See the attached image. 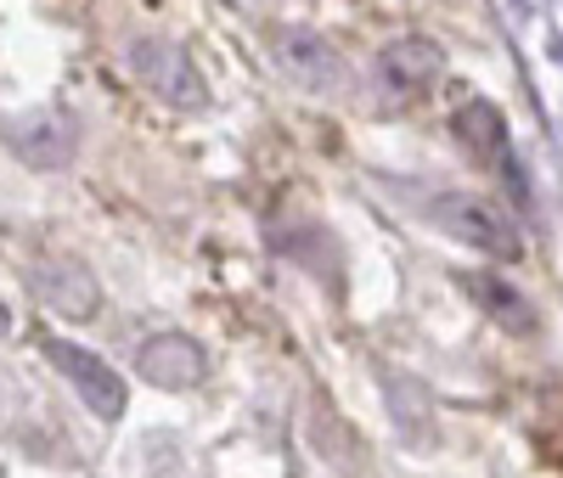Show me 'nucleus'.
Here are the masks:
<instances>
[{
    "label": "nucleus",
    "mask_w": 563,
    "mask_h": 478,
    "mask_svg": "<svg viewBox=\"0 0 563 478\" xmlns=\"http://www.w3.org/2000/svg\"><path fill=\"white\" fill-rule=\"evenodd\" d=\"M440 45L434 40H395L384 45L378 57V90H384V108H411L417 96H429L434 79H440Z\"/></svg>",
    "instance_id": "nucleus-5"
},
{
    "label": "nucleus",
    "mask_w": 563,
    "mask_h": 478,
    "mask_svg": "<svg viewBox=\"0 0 563 478\" xmlns=\"http://www.w3.org/2000/svg\"><path fill=\"white\" fill-rule=\"evenodd\" d=\"M124 63H130V74L141 85L158 96V102H169V108H203L209 85H203L198 63L186 57V45H175V40H135Z\"/></svg>",
    "instance_id": "nucleus-2"
},
{
    "label": "nucleus",
    "mask_w": 563,
    "mask_h": 478,
    "mask_svg": "<svg viewBox=\"0 0 563 478\" xmlns=\"http://www.w3.org/2000/svg\"><path fill=\"white\" fill-rule=\"evenodd\" d=\"M0 141H7V153L23 158L29 169H68L74 164V147H79V124H74V113L34 108L23 119L0 124Z\"/></svg>",
    "instance_id": "nucleus-3"
},
{
    "label": "nucleus",
    "mask_w": 563,
    "mask_h": 478,
    "mask_svg": "<svg viewBox=\"0 0 563 478\" xmlns=\"http://www.w3.org/2000/svg\"><path fill=\"white\" fill-rule=\"evenodd\" d=\"M45 360H52V366L74 382V394H79L90 411H97L102 422H119V416H124L130 394H124V377H119L108 360H97V355L79 349V344H63V338L45 344Z\"/></svg>",
    "instance_id": "nucleus-4"
},
{
    "label": "nucleus",
    "mask_w": 563,
    "mask_h": 478,
    "mask_svg": "<svg viewBox=\"0 0 563 478\" xmlns=\"http://www.w3.org/2000/svg\"><path fill=\"white\" fill-rule=\"evenodd\" d=\"M429 220L445 225L456 243H474L479 254H501V259H519V225L512 214L490 198H474V191H445V198L429 203Z\"/></svg>",
    "instance_id": "nucleus-1"
},
{
    "label": "nucleus",
    "mask_w": 563,
    "mask_h": 478,
    "mask_svg": "<svg viewBox=\"0 0 563 478\" xmlns=\"http://www.w3.org/2000/svg\"><path fill=\"white\" fill-rule=\"evenodd\" d=\"M203 366H209L203 344H192L186 332H158V338H147L135 355V371L147 382H158V389H192L203 377Z\"/></svg>",
    "instance_id": "nucleus-7"
},
{
    "label": "nucleus",
    "mask_w": 563,
    "mask_h": 478,
    "mask_svg": "<svg viewBox=\"0 0 563 478\" xmlns=\"http://www.w3.org/2000/svg\"><path fill=\"white\" fill-rule=\"evenodd\" d=\"M282 63H288V74L299 85H310V90H339L344 85L339 52L327 40H316V34H288V40H282Z\"/></svg>",
    "instance_id": "nucleus-8"
},
{
    "label": "nucleus",
    "mask_w": 563,
    "mask_h": 478,
    "mask_svg": "<svg viewBox=\"0 0 563 478\" xmlns=\"http://www.w3.org/2000/svg\"><path fill=\"white\" fill-rule=\"evenodd\" d=\"M7 332H12V315H7V304H0V338H7Z\"/></svg>",
    "instance_id": "nucleus-11"
},
{
    "label": "nucleus",
    "mask_w": 563,
    "mask_h": 478,
    "mask_svg": "<svg viewBox=\"0 0 563 478\" xmlns=\"http://www.w3.org/2000/svg\"><path fill=\"white\" fill-rule=\"evenodd\" d=\"M34 293L52 304L57 315H68V321H90L97 304H102L97 276H90L79 259H40L34 265Z\"/></svg>",
    "instance_id": "nucleus-6"
},
{
    "label": "nucleus",
    "mask_w": 563,
    "mask_h": 478,
    "mask_svg": "<svg viewBox=\"0 0 563 478\" xmlns=\"http://www.w3.org/2000/svg\"><path fill=\"white\" fill-rule=\"evenodd\" d=\"M456 135H462V147L485 158V164H507V119L496 102H462L456 108Z\"/></svg>",
    "instance_id": "nucleus-9"
},
{
    "label": "nucleus",
    "mask_w": 563,
    "mask_h": 478,
    "mask_svg": "<svg viewBox=\"0 0 563 478\" xmlns=\"http://www.w3.org/2000/svg\"><path fill=\"white\" fill-rule=\"evenodd\" d=\"M462 287H467V293H474L501 326H512V332L530 326V304L519 299V287H512V281H501V276H490V270H474Z\"/></svg>",
    "instance_id": "nucleus-10"
}]
</instances>
